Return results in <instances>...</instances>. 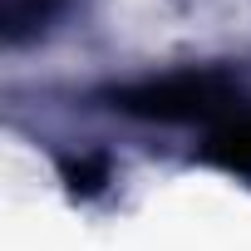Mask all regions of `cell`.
<instances>
[{"instance_id": "obj_1", "label": "cell", "mask_w": 251, "mask_h": 251, "mask_svg": "<svg viewBox=\"0 0 251 251\" xmlns=\"http://www.w3.org/2000/svg\"><path fill=\"white\" fill-rule=\"evenodd\" d=\"M207 153L217 163L236 168V173H251V113H241V118L226 123V128H217L212 143H207Z\"/></svg>"}]
</instances>
